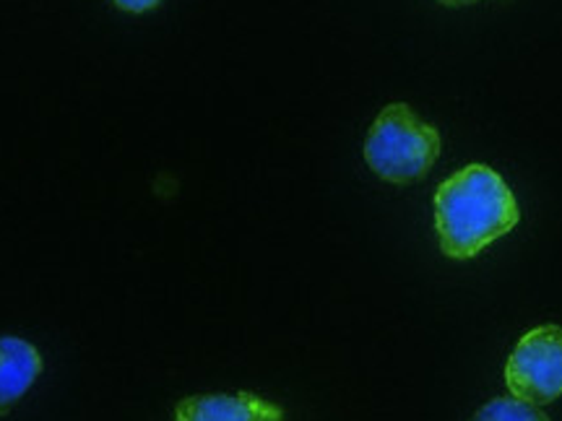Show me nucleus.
<instances>
[{"label":"nucleus","instance_id":"6e6552de","mask_svg":"<svg viewBox=\"0 0 562 421\" xmlns=\"http://www.w3.org/2000/svg\"><path fill=\"white\" fill-rule=\"evenodd\" d=\"M440 3H446V5H472V3H480V0H440Z\"/></svg>","mask_w":562,"mask_h":421},{"label":"nucleus","instance_id":"f03ea898","mask_svg":"<svg viewBox=\"0 0 562 421\" xmlns=\"http://www.w3.org/2000/svg\"><path fill=\"white\" fill-rule=\"evenodd\" d=\"M442 140L435 125L425 123L409 104L383 107L364 138V161L393 185H409L425 178L440 157Z\"/></svg>","mask_w":562,"mask_h":421},{"label":"nucleus","instance_id":"f257e3e1","mask_svg":"<svg viewBox=\"0 0 562 421\" xmlns=\"http://www.w3.org/2000/svg\"><path fill=\"white\" fill-rule=\"evenodd\" d=\"M521 219L516 195L487 164H469L435 193V231L440 250L469 261L501 240Z\"/></svg>","mask_w":562,"mask_h":421},{"label":"nucleus","instance_id":"423d86ee","mask_svg":"<svg viewBox=\"0 0 562 421\" xmlns=\"http://www.w3.org/2000/svg\"><path fill=\"white\" fill-rule=\"evenodd\" d=\"M472 421H550L539 406L526 403L521 398H492L474 413Z\"/></svg>","mask_w":562,"mask_h":421},{"label":"nucleus","instance_id":"20e7f679","mask_svg":"<svg viewBox=\"0 0 562 421\" xmlns=\"http://www.w3.org/2000/svg\"><path fill=\"white\" fill-rule=\"evenodd\" d=\"M175 421H284V411L252 392L191 396L175 409Z\"/></svg>","mask_w":562,"mask_h":421},{"label":"nucleus","instance_id":"39448f33","mask_svg":"<svg viewBox=\"0 0 562 421\" xmlns=\"http://www.w3.org/2000/svg\"><path fill=\"white\" fill-rule=\"evenodd\" d=\"M42 372V356L32 343L3 335L0 339V413H9L32 388Z\"/></svg>","mask_w":562,"mask_h":421},{"label":"nucleus","instance_id":"0eeeda50","mask_svg":"<svg viewBox=\"0 0 562 421\" xmlns=\"http://www.w3.org/2000/svg\"><path fill=\"white\" fill-rule=\"evenodd\" d=\"M112 3H115L117 9H123L128 13H144V11L157 9L161 0H112Z\"/></svg>","mask_w":562,"mask_h":421},{"label":"nucleus","instance_id":"7ed1b4c3","mask_svg":"<svg viewBox=\"0 0 562 421\" xmlns=\"http://www.w3.org/2000/svg\"><path fill=\"white\" fill-rule=\"evenodd\" d=\"M505 388L513 398L544 406L562 396V328L539 326L516 343L505 364Z\"/></svg>","mask_w":562,"mask_h":421}]
</instances>
